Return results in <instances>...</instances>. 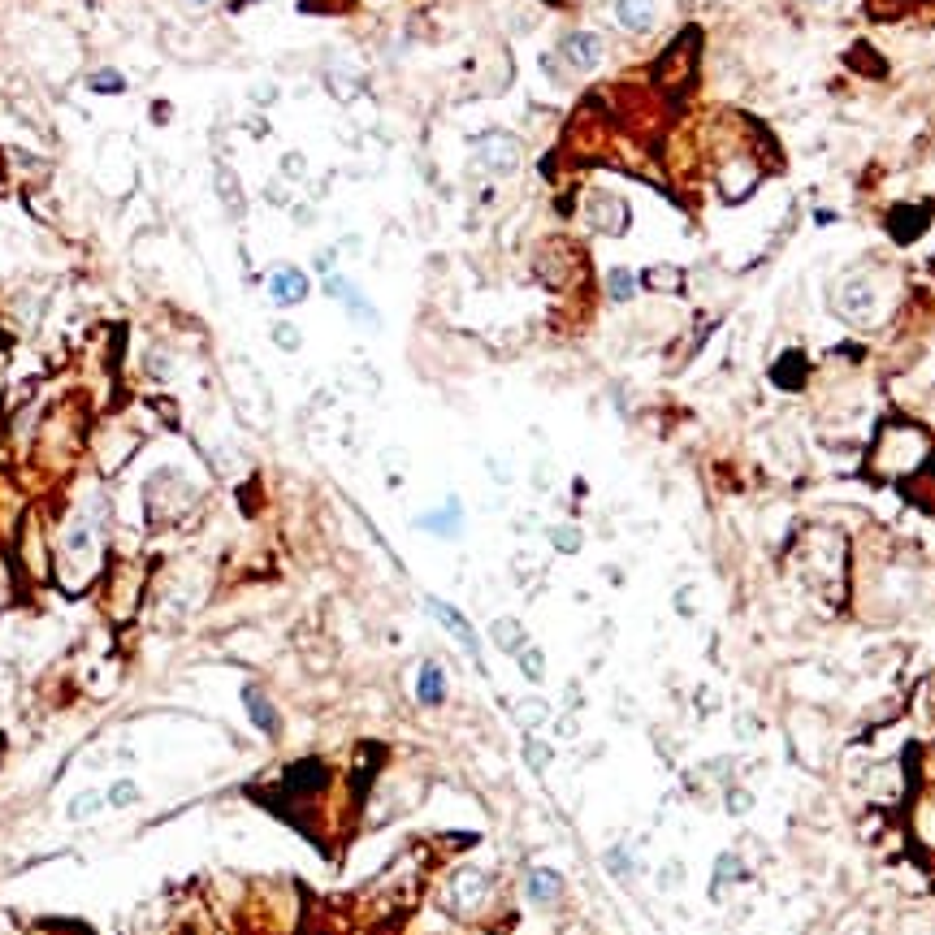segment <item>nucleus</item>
I'll return each instance as SVG.
<instances>
[{"label": "nucleus", "instance_id": "9b49d317", "mask_svg": "<svg viewBox=\"0 0 935 935\" xmlns=\"http://www.w3.org/2000/svg\"><path fill=\"white\" fill-rule=\"evenodd\" d=\"M524 892H529V901H533V905H555V901L564 896V875H559V870H550V866H537V870H529Z\"/></svg>", "mask_w": 935, "mask_h": 935}, {"label": "nucleus", "instance_id": "bb28decb", "mask_svg": "<svg viewBox=\"0 0 935 935\" xmlns=\"http://www.w3.org/2000/svg\"><path fill=\"white\" fill-rule=\"evenodd\" d=\"M645 286H650V291H676V286H680V269H676V265H659V269L645 273Z\"/></svg>", "mask_w": 935, "mask_h": 935}, {"label": "nucleus", "instance_id": "473e14b6", "mask_svg": "<svg viewBox=\"0 0 935 935\" xmlns=\"http://www.w3.org/2000/svg\"><path fill=\"white\" fill-rule=\"evenodd\" d=\"M680 879H685V866L680 861H667L663 870H659V887H676Z\"/></svg>", "mask_w": 935, "mask_h": 935}, {"label": "nucleus", "instance_id": "7c9ffc66", "mask_svg": "<svg viewBox=\"0 0 935 935\" xmlns=\"http://www.w3.org/2000/svg\"><path fill=\"white\" fill-rule=\"evenodd\" d=\"M126 83H122V74H118V70H100V74H92V92H109V96H113V92H122Z\"/></svg>", "mask_w": 935, "mask_h": 935}, {"label": "nucleus", "instance_id": "a211bd4d", "mask_svg": "<svg viewBox=\"0 0 935 935\" xmlns=\"http://www.w3.org/2000/svg\"><path fill=\"white\" fill-rule=\"evenodd\" d=\"M511 714H516V723L524 728V732H537L546 719H550V706H546V697H524Z\"/></svg>", "mask_w": 935, "mask_h": 935}, {"label": "nucleus", "instance_id": "4468645a", "mask_svg": "<svg viewBox=\"0 0 935 935\" xmlns=\"http://www.w3.org/2000/svg\"><path fill=\"white\" fill-rule=\"evenodd\" d=\"M490 641L502 650V654H520L524 645H529V633H524V624L511 616H498L490 624Z\"/></svg>", "mask_w": 935, "mask_h": 935}, {"label": "nucleus", "instance_id": "c85d7f7f", "mask_svg": "<svg viewBox=\"0 0 935 935\" xmlns=\"http://www.w3.org/2000/svg\"><path fill=\"white\" fill-rule=\"evenodd\" d=\"M282 178H286V182H303V178H308V156H303V152H286V156H282Z\"/></svg>", "mask_w": 935, "mask_h": 935}, {"label": "nucleus", "instance_id": "f8f14e48", "mask_svg": "<svg viewBox=\"0 0 935 935\" xmlns=\"http://www.w3.org/2000/svg\"><path fill=\"white\" fill-rule=\"evenodd\" d=\"M416 702L420 706H442L446 702V671L433 659L420 663V671H416Z\"/></svg>", "mask_w": 935, "mask_h": 935}, {"label": "nucleus", "instance_id": "2eb2a0df", "mask_svg": "<svg viewBox=\"0 0 935 935\" xmlns=\"http://www.w3.org/2000/svg\"><path fill=\"white\" fill-rule=\"evenodd\" d=\"M927 225V208H892V217H887V230H892V239L896 243H910V239H918V230Z\"/></svg>", "mask_w": 935, "mask_h": 935}, {"label": "nucleus", "instance_id": "aec40b11", "mask_svg": "<svg viewBox=\"0 0 935 935\" xmlns=\"http://www.w3.org/2000/svg\"><path fill=\"white\" fill-rule=\"evenodd\" d=\"M104 797H109V810H135L144 801V788L135 784V780H113Z\"/></svg>", "mask_w": 935, "mask_h": 935}, {"label": "nucleus", "instance_id": "9d476101", "mask_svg": "<svg viewBox=\"0 0 935 935\" xmlns=\"http://www.w3.org/2000/svg\"><path fill=\"white\" fill-rule=\"evenodd\" d=\"M416 524L424 529V533H438V537H459V533H464V502H459V498H446V507L420 516Z\"/></svg>", "mask_w": 935, "mask_h": 935}, {"label": "nucleus", "instance_id": "4be33fe9", "mask_svg": "<svg viewBox=\"0 0 935 935\" xmlns=\"http://www.w3.org/2000/svg\"><path fill=\"white\" fill-rule=\"evenodd\" d=\"M546 537H550V546H555L559 555H576V550L585 546V533H581L576 524H555Z\"/></svg>", "mask_w": 935, "mask_h": 935}, {"label": "nucleus", "instance_id": "393cba45", "mask_svg": "<svg viewBox=\"0 0 935 935\" xmlns=\"http://www.w3.org/2000/svg\"><path fill=\"white\" fill-rule=\"evenodd\" d=\"M269 338H273V346H277V351H286V355H291V351H299V346H303V334H299V329H295V325H291V320H273Z\"/></svg>", "mask_w": 935, "mask_h": 935}, {"label": "nucleus", "instance_id": "20e7f679", "mask_svg": "<svg viewBox=\"0 0 935 935\" xmlns=\"http://www.w3.org/2000/svg\"><path fill=\"white\" fill-rule=\"evenodd\" d=\"M269 299L277 303V308H299L303 299H308V273L299 269V265H277V269L269 273Z\"/></svg>", "mask_w": 935, "mask_h": 935}, {"label": "nucleus", "instance_id": "5701e85b", "mask_svg": "<svg viewBox=\"0 0 935 935\" xmlns=\"http://www.w3.org/2000/svg\"><path fill=\"white\" fill-rule=\"evenodd\" d=\"M524 763H529V771H537V775H542L546 766L555 763V749H550L546 740H537V737H524Z\"/></svg>", "mask_w": 935, "mask_h": 935}, {"label": "nucleus", "instance_id": "423d86ee", "mask_svg": "<svg viewBox=\"0 0 935 935\" xmlns=\"http://www.w3.org/2000/svg\"><path fill=\"white\" fill-rule=\"evenodd\" d=\"M429 611H433V619H438L446 633L459 641V645H464V650L472 654V659H476V663H481V641H476V628L468 624L464 611H455V607H450V602H442V598H429Z\"/></svg>", "mask_w": 935, "mask_h": 935}, {"label": "nucleus", "instance_id": "7ed1b4c3", "mask_svg": "<svg viewBox=\"0 0 935 935\" xmlns=\"http://www.w3.org/2000/svg\"><path fill=\"white\" fill-rule=\"evenodd\" d=\"M875 303H879L875 286H870L866 277H849L836 295V312L844 320H853V325H866V320L875 317Z\"/></svg>", "mask_w": 935, "mask_h": 935}, {"label": "nucleus", "instance_id": "a878e982", "mask_svg": "<svg viewBox=\"0 0 935 935\" xmlns=\"http://www.w3.org/2000/svg\"><path fill=\"white\" fill-rule=\"evenodd\" d=\"M607 870H611L616 879H633L637 861H633V853H628V844H616V849H607Z\"/></svg>", "mask_w": 935, "mask_h": 935}, {"label": "nucleus", "instance_id": "f03ea898", "mask_svg": "<svg viewBox=\"0 0 935 935\" xmlns=\"http://www.w3.org/2000/svg\"><path fill=\"white\" fill-rule=\"evenodd\" d=\"M485 896H490V875H485V870H476V866L455 870V879H450V887H446L450 910H459V913L481 910V905H485Z\"/></svg>", "mask_w": 935, "mask_h": 935}, {"label": "nucleus", "instance_id": "cd10ccee", "mask_svg": "<svg viewBox=\"0 0 935 935\" xmlns=\"http://www.w3.org/2000/svg\"><path fill=\"white\" fill-rule=\"evenodd\" d=\"M792 369H806V360H801V355H797V351H792V355H784V360H780V364H775V381H780V386H784V390H797V386H801V381H797V377H792Z\"/></svg>", "mask_w": 935, "mask_h": 935}, {"label": "nucleus", "instance_id": "c756f323", "mask_svg": "<svg viewBox=\"0 0 935 935\" xmlns=\"http://www.w3.org/2000/svg\"><path fill=\"white\" fill-rule=\"evenodd\" d=\"M217 187H222V196H225V204L239 213L243 208V187H239V178L230 182V170H217Z\"/></svg>", "mask_w": 935, "mask_h": 935}, {"label": "nucleus", "instance_id": "39448f33", "mask_svg": "<svg viewBox=\"0 0 935 935\" xmlns=\"http://www.w3.org/2000/svg\"><path fill=\"white\" fill-rule=\"evenodd\" d=\"M585 222L598 234H619L628 225V204L616 196H590L585 199Z\"/></svg>", "mask_w": 935, "mask_h": 935}, {"label": "nucleus", "instance_id": "1a4fd4ad", "mask_svg": "<svg viewBox=\"0 0 935 935\" xmlns=\"http://www.w3.org/2000/svg\"><path fill=\"white\" fill-rule=\"evenodd\" d=\"M243 711H247V719L256 723V732H265V737H282V714H277V706L265 697V689L243 685Z\"/></svg>", "mask_w": 935, "mask_h": 935}, {"label": "nucleus", "instance_id": "2f4dec72", "mask_svg": "<svg viewBox=\"0 0 935 935\" xmlns=\"http://www.w3.org/2000/svg\"><path fill=\"white\" fill-rule=\"evenodd\" d=\"M754 810V797L745 788H728V814H749Z\"/></svg>", "mask_w": 935, "mask_h": 935}, {"label": "nucleus", "instance_id": "6ab92c4d", "mask_svg": "<svg viewBox=\"0 0 935 935\" xmlns=\"http://www.w3.org/2000/svg\"><path fill=\"white\" fill-rule=\"evenodd\" d=\"M104 806H109V797H104V792H96V788H87V792H78L74 801L66 806V818H70V823H83V818L100 814Z\"/></svg>", "mask_w": 935, "mask_h": 935}, {"label": "nucleus", "instance_id": "f3484780", "mask_svg": "<svg viewBox=\"0 0 935 935\" xmlns=\"http://www.w3.org/2000/svg\"><path fill=\"white\" fill-rule=\"evenodd\" d=\"M737 884V879H749L745 875V861H740V853H719V861H714V887H711V896L719 901L723 896V884Z\"/></svg>", "mask_w": 935, "mask_h": 935}, {"label": "nucleus", "instance_id": "6e6552de", "mask_svg": "<svg viewBox=\"0 0 935 935\" xmlns=\"http://www.w3.org/2000/svg\"><path fill=\"white\" fill-rule=\"evenodd\" d=\"M559 52H564V61L572 70H593L602 61V39L593 31H572V35H564Z\"/></svg>", "mask_w": 935, "mask_h": 935}, {"label": "nucleus", "instance_id": "412c9836", "mask_svg": "<svg viewBox=\"0 0 935 935\" xmlns=\"http://www.w3.org/2000/svg\"><path fill=\"white\" fill-rule=\"evenodd\" d=\"M516 663H520V676H524L529 685H542V680H546V654L533 645V641H529V645L516 654Z\"/></svg>", "mask_w": 935, "mask_h": 935}, {"label": "nucleus", "instance_id": "ddd939ff", "mask_svg": "<svg viewBox=\"0 0 935 935\" xmlns=\"http://www.w3.org/2000/svg\"><path fill=\"white\" fill-rule=\"evenodd\" d=\"M616 18L624 31L633 35H645L654 26V0H616Z\"/></svg>", "mask_w": 935, "mask_h": 935}, {"label": "nucleus", "instance_id": "0eeeda50", "mask_svg": "<svg viewBox=\"0 0 935 935\" xmlns=\"http://www.w3.org/2000/svg\"><path fill=\"white\" fill-rule=\"evenodd\" d=\"M325 295L343 299V308L351 312L355 320H364V325H377V308H372L369 299L360 295V286H351L343 273H325Z\"/></svg>", "mask_w": 935, "mask_h": 935}, {"label": "nucleus", "instance_id": "dca6fc26", "mask_svg": "<svg viewBox=\"0 0 935 935\" xmlns=\"http://www.w3.org/2000/svg\"><path fill=\"white\" fill-rule=\"evenodd\" d=\"M286 780H291L295 792H317V788L329 784V771H325V763H312V758H308V763L291 766V775H286Z\"/></svg>", "mask_w": 935, "mask_h": 935}, {"label": "nucleus", "instance_id": "f257e3e1", "mask_svg": "<svg viewBox=\"0 0 935 935\" xmlns=\"http://www.w3.org/2000/svg\"><path fill=\"white\" fill-rule=\"evenodd\" d=\"M472 161L476 170L490 173V178H507V173L520 170V144L502 130H485L476 144H472Z\"/></svg>", "mask_w": 935, "mask_h": 935}, {"label": "nucleus", "instance_id": "72a5a7b5", "mask_svg": "<svg viewBox=\"0 0 935 935\" xmlns=\"http://www.w3.org/2000/svg\"><path fill=\"white\" fill-rule=\"evenodd\" d=\"M182 4H187V9H208L213 0H182Z\"/></svg>", "mask_w": 935, "mask_h": 935}, {"label": "nucleus", "instance_id": "b1692460", "mask_svg": "<svg viewBox=\"0 0 935 935\" xmlns=\"http://www.w3.org/2000/svg\"><path fill=\"white\" fill-rule=\"evenodd\" d=\"M607 291H611L616 303H628V299L637 295V277H633L628 269H611L607 273Z\"/></svg>", "mask_w": 935, "mask_h": 935}]
</instances>
